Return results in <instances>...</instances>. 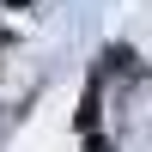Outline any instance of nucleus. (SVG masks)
Wrapping results in <instances>:
<instances>
[{"instance_id":"f257e3e1","label":"nucleus","mask_w":152,"mask_h":152,"mask_svg":"<svg viewBox=\"0 0 152 152\" xmlns=\"http://www.w3.org/2000/svg\"><path fill=\"white\" fill-rule=\"evenodd\" d=\"M85 152H110V140H104V134H91V140H85Z\"/></svg>"},{"instance_id":"f03ea898","label":"nucleus","mask_w":152,"mask_h":152,"mask_svg":"<svg viewBox=\"0 0 152 152\" xmlns=\"http://www.w3.org/2000/svg\"><path fill=\"white\" fill-rule=\"evenodd\" d=\"M6 6H31V0H6Z\"/></svg>"}]
</instances>
